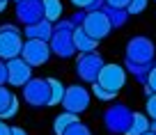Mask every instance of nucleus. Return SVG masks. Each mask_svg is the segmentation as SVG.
Masks as SVG:
<instances>
[{
	"label": "nucleus",
	"instance_id": "f257e3e1",
	"mask_svg": "<svg viewBox=\"0 0 156 135\" xmlns=\"http://www.w3.org/2000/svg\"><path fill=\"white\" fill-rule=\"evenodd\" d=\"M73 25L71 21H60L53 28V37H51V53L60 55V57H69L73 55Z\"/></svg>",
	"mask_w": 156,
	"mask_h": 135
},
{
	"label": "nucleus",
	"instance_id": "f03ea898",
	"mask_svg": "<svg viewBox=\"0 0 156 135\" xmlns=\"http://www.w3.org/2000/svg\"><path fill=\"white\" fill-rule=\"evenodd\" d=\"M21 48H23V39H21V30L16 25H2L0 28V57L2 60H16L21 57Z\"/></svg>",
	"mask_w": 156,
	"mask_h": 135
},
{
	"label": "nucleus",
	"instance_id": "7ed1b4c3",
	"mask_svg": "<svg viewBox=\"0 0 156 135\" xmlns=\"http://www.w3.org/2000/svg\"><path fill=\"white\" fill-rule=\"evenodd\" d=\"M23 101L32 108H41L51 103V85L48 80L32 78L28 85H23Z\"/></svg>",
	"mask_w": 156,
	"mask_h": 135
},
{
	"label": "nucleus",
	"instance_id": "20e7f679",
	"mask_svg": "<svg viewBox=\"0 0 156 135\" xmlns=\"http://www.w3.org/2000/svg\"><path fill=\"white\" fill-rule=\"evenodd\" d=\"M124 82H126V73L119 64H103V69L99 71V78H97V85H101L110 94H117L124 87Z\"/></svg>",
	"mask_w": 156,
	"mask_h": 135
},
{
	"label": "nucleus",
	"instance_id": "39448f33",
	"mask_svg": "<svg viewBox=\"0 0 156 135\" xmlns=\"http://www.w3.org/2000/svg\"><path fill=\"white\" fill-rule=\"evenodd\" d=\"M51 57V46L46 41H37V39H28L21 48V60L28 62L30 67H41Z\"/></svg>",
	"mask_w": 156,
	"mask_h": 135
},
{
	"label": "nucleus",
	"instance_id": "423d86ee",
	"mask_svg": "<svg viewBox=\"0 0 156 135\" xmlns=\"http://www.w3.org/2000/svg\"><path fill=\"white\" fill-rule=\"evenodd\" d=\"M83 32L94 41H101L110 32V16H106V12H90L83 21Z\"/></svg>",
	"mask_w": 156,
	"mask_h": 135
},
{
	"label": "nucleus",
	"instance_id": "0eeeda50",
	"mask_svg": "<svg viewBox=\"0 0 156 135\" xmlns=\"http://www.w3.org/2000/svg\"><path fill=\"white\" fill-rule=\"evenodd\" d=\"M62 106H64V112L80 115V112H85L87 106H90V92L85 89V87H80V85L67 87L64 99H62Z\"/></svg>",
	"mask_w": 156,
	"mask_h": 135
},
{
	"label": "nucleus",
	"instance_id": "6e6552de",
	"mask_svg": "<svg viewBox=\"0 0 156 135\" xmlns=\"http://www.w3.org/2000/svg\"><path fill=\"white\" fill-rule=\"evenodd\" d=\"M101 69H103V60H101V55H97V53H85V55H80L78 62H76V71L83 80H94L97 82Z\"/></svg>",
	"mask_w": 156,
	"mask_h": 135
},
{
	"label": "nucleus",
	"instance_id": "1a4fd4ad",
	"mask_svg": "<svg viewBox=\"0 0 156 135\" xmlns=\"http://www.w3.org/2000/svg\"><path fill=\"white\" fill-rule=\"evenodd\" d=\"M32 80V67L28 62H23L21 57L9 60L7 62V82L14 87H23Z\"/></svg>",
	"mask_w": 156,
	"mask_h": 135
},
{
	"label": "nucleus",
	"instance_id": "9d476101",
	"mask_svg": "<svg viewBox=\"0 0 156 135\" xmlns=\"http://www.w3.org/2000/svg\"><path fill=\"white\" fill-rule=\"evenodd\" d=\"M16 16H19V21L25 23V28L39 23L41 16H44L41 0H21V2H16Z\"/></svg>",
	"mask_w": 156,
	"mask_h": 135
},
{
	"label": "nucleus",
	"instance_id": "9b49d317",
	"mask_svg": "<svg viewBox=\"0 0 156 135\" xmlns=\"http://www.w3.org/2000/svg\"><path fill=\"white\" fill-rule=\"evenodd\" d=\"M131 112L122 106H115L106 112V126L110 133H126L129 130V124H131Z\"/></svg>",
	"mask_w": 156,
	"mask_h": 135
},
{
	"label": "nucleus",
	"instance_id": "f8f14e48",
	"mask_svg": "<svg viewBox=\"0 0 156 135\" xmlns=\"http://www.w3.org/2000/svg\"><path fill=\"white\" fill-rule=\"evenodd\" d=\"M154 55V46L147 39H131L129 41V60L131 62H147Z\"/></svg>",
	"mask_w": 156,
	"mask_h": 135
},
{
	"label": "nucleus",
	"instance_id": "ddd939ff",
	"mask_svg": "<svg viewBox=\"0 0 156 135\" xmlns=\"http://www.w3.org/2000/svg\"><path fill=\"white\" fill-rule=\"evenodd\" d=\"M23 34L28 39H37V41H46V43H48L51 37H53V25H51L46 19H41L39 23L28 25V28L23 30Z\"/></svg>",
	"mask_w": 156,
	"mask_h": 135
},
{
	"label": "nucleus",
	"instance_id": "4468645a",
	"mask_svg": "<svg viewBox=\"0 0 156 135\" xmlns=\"http://www.w3.org/2000/svg\"><path fill=\"white\" fill-rule=\"evenodd\" d=\"M147 130H151V121L147 119V117L142 115V112H133L126 135H145Z\"/></svg>",
	"mask_w": 156,
	"mask_h": 135
},
{
	"label": "nucleus",
	"instance_id": "2eb2a0df",
	"mask_svg": "<svg viewBox=\"0 0 156 135\" xmlns=\"http://www.w3.org/2000/svg\"><path fill=\"white\" fill-rule=\"evenodd\" d=\"M41 9H44V19L48 23H55L62 19V2L60 0H41Z\"/></svg>",
	"mask_w": 156,
	"mask_h": 135
},
{
	"label": "nucleus",
	"instance_id": "dca6fc26",
	"mask_svg": "<svg viewBox=\"0 0 156 135\" xmlns=\"http://www.w3.org/2000/svg\"><path fill=\"white\" fill-rule=\"evenodd\" d=\"M94 46H97V41H94V39H90L87 34L83 32V28L73 30V48H76V50H80V53L85 55V53H92Z\"/></svg>",
	"mask_w": 156,
	"mask_h": 135
},
{
	"label": "nucleus",
	"instance_id": "f3484780",
	"mask_svg": "<svg viewBox=\"0 0 156 135\" xmlns=\"http://www.w3.org/2000/svg\"><path fill=\"white\" fill-rule=\"evenodd\" d=\"M76 121H78V115H71V112H62V115H58L55 121H53L55 135H64L69 130V126H73Z\"/></svg>",
	"mask_w": 156,
	"mask_h": 135
},
{
	"label": "nucleus",
	"instance_id": "a211bd4d",
	"mask_svg": "<svg viewBox=\"0 0 156 135\" xmlns=\"http://www.w3.org/2000/svg\"><path fill=\"white\" fill-rule=\"evenodd\" d=\"M48 85H51V103H48V106H58V103H62L67 87H64L58 78H48Z\"/></svg>",
	"mask_w": 156,
	"mask_h": 135
},
{
	"label": "nucleus",
	"instance_id": "6ab92c4d",
	"mask_svg": "<svg viewBox=\"0 0 156 135\" xmlns=\"http://www.w3.org/2000/svg\"><path fill=\"white\" fill-rule=\"evenodd\" d=\"M12 101H14V94H12L7 87H0V115H2V112L9 108Z\"/></svg>",
	"mask_w": 156,
	"mask_h": 135
},
{
	"label": "nucleus",
	"instance_id": "aec40b11",
	"mask_svg": "<svg viewBox=\"0 0 156 135\" xmlns=\"http://www.w3.org/2000/svg\"><path fill=\"white\" fill-rule=\"evenodd\" d=\"M64 135H92V133H90V128H87V126H85V124H80V121H76V124H73V126H69V130H67V133H64Z\"/></svg>",
	"mask_w": 156,
	"mask_h": 135
},
{
	"label": "nucleus",
	"instance_id": "412c9836",
	"mask_svg": "<svg viewBox=\"0 0 156 135\" xmlns=\"http://www.w3.org/2000/svg\"><path fill=\"white\" fill-rule=\"evenodd\" d=\"M16 112H19V99L14 96V101L9 103V108H7V110L2 112V115H0V119H2V121H5V119H12V117H14Z\"/></svg>",
	"mask_w": 156,
	"mask_h": 135
},
{
	"label": "nucleus",
	"instance_id": "4be33fe9",
	"mask_svg": "<svg viewBox=\"0 0 156 135\" xmlns=\"http://www.w3.org/2000/svg\"><path fill=\"white\" fill-rule=\"evenodd\" d=\"M92 92H94V96H97V99H101V101H108V99H112V96H115V94L106 92V89H103L101 85H97V82L92 85Z\"/></svg>",
	"mask_w": 156,
	"mask_h": 135
},
{
	"label": "nucleus",
	"instance_id": "5701e85b",
	"mask_svg": "<svg viewBox=\"0 0 156 135\" xmlns=\"http://www.w3.org/2000/svg\"><path fill=\"white\" fill-rule=\"evenodd\" d=\"M147 7V0H129V14H138Z\"/></svg>",
	"mask_w": 156,
	"mask_h": 135
},
{
	"label": "nucleus",
	"instance_id": "b1692460",
	"mask_svg": "<svg viewBox=\"0 0 156 135\" xmlns=\"http://www.w3.org/2000/svg\"><path fill=\"white\" fill-rule=\"evenodd\" d=\"M147 112H149V117L156 121V94H151V96L147 99Z\"/></svg>",
	"mask_w": 156,
	"mask_h": 135
},
{
	"label": "nucleus",
	"instance_id": "393cba45",
	"mask_svg": "<svg viewBox=\"0 0 156 135\" xmlns=\"http://www.w3.org/2000/svg\"><path fill=\"white\" fill-rule=\"evenodd\" d=\"M112 9H122V7H129V0H106Z\"/></svg>",
	"mask_w": 156,
	"mask_h": 135
},
{
	"label": "nucleus",
	"instance_id": "a878e982",
	"mask_svg": "<svg viewBox=\"0 0 156 135\" xmlns=\"http://www.w3.org/2000/svg\"><path fill=\"white\" fill-rule=\"evenodd\" d=\"M5 82H7V64L0 62V87H5Z\"/></svg>",
	"mask_w": 156,
	"mask_h": 135
},
{
	"label": "nucleus",
	"instance_id": "bb28decb",
	"mask_svg": "<svg viewBox=\"0 0 156 135\" xmlns=\"http://www.w3.org/2000/svg\"><path fill=\"white\" fill-rule=\"evenodd\" d=\"M147 82H149V89H151V92L156 94V67H154V69L149 71V80H147Z\"/></svg>",
	"mask_w": 156,
	"mask_h": 135
},
{
	"label": "nucleus",
	"instance_id": "cd10ccee",
	"mask_svg": "<svg viewBox=\"0 0 156 135\" xmlns=\"http://www.w3.org/2000/svg\"><path fill=\"white\" fill-rule=\"evenodd\" d=\"M0 135H12V126L0 119Z\"/></svg>",
	"mask_w": 156,
	"mask_h": 135
},
{
	"label": "nucleus",
	"instance_id": "c85d7f7f",
	"mask_svg": "<svg viewBox=\"0 0 156 135\" xmlns=\"http://www.w3.org/2000/svg\"><path fill=\"white\" fill-rule=\"evenodd\" d=\"M94 0H71V5H76V7H90Z\"/></svg>",
	"mask_w": 156,
	"mask_h": 135
},
{
	"label": "nucleus",
	"instance_id": "c756f323",
	"mask_svg": "<svg viewBox=\"0 0 156 135\" xmlns=\"http://www.w3.org/2000/svg\"><path fill=\"white\" fill-rule=\"evenodd\" d=\"M12 135H28V133H25L23 128H16V126H14V128H12Z\"/></svg>",
	"mask_w": 156,
	"mask_h": 135
},
{
	"label": "nucleus",
	"instance_id": "7c9ffc66",
	"mask_svg": "<svg viewBox=\"0 0 156 135\" xmlns=\"http://www.w3.org/2000/svg\"><path fill=\"white\" fill-rule=\"evenodd\" d=\"M5 7H7V2H0V12H2V9H5Z\"/></svg>",
	"mask_w": 156,
	"mask_h": 135
},
{
	"label": "nucleus",
	"instance_id": "2f4dec72",
	"mask_svg": "<svg viewBox=\"0 0 156 135\" xmlns=\"http://www.w3.org/2000/svg\"><path fill=\"white\" fill-rule=\"evenodd\" d=\"M145 135H156V133H154V130H147V133H145Z\"/></svg>",
	"mask_w": 156,
	"mask_h": 135
},
{
	"label": "nucleus",
	"instance_id": "473e14b6",
	"mask_svg": "<svg viewBox=\"0 0 156 135\" xmlns=\"http://www.w3.org/2000/svg\"><path fill=\"white\" fill-rule=\"evenodd\" d=\"M151 130H154V133H156V121H154V124H151Z\"/></svg>",
	"mask_w": 156,
	"mask_h": 135
},
{
	"label": "nucleus",
	"instance_id": "72a5a7b5",
	"mask_svg": "<svg viewBox=\"0 0 156 135\" xmlns=\"http://www.w3.org/2000/svg\"><path fill=\"white\" fill-rule=\"evenodd\" d=\"M0 2H7V0H0Z\"/></svg>",
	"mask_w": 156,
	"mask_h": 135
},
{
	"label": "nucleus",
	"instance_id": "f704fd0d",
	"mask_svg": "<svg viewBox=\"0 0 156 135\" xmlns=\"http://www.w3.org/2000/svg\"><path fill=\"white\" fill-rule=\"evenodd\" d=\"M16 2H21V0H16Z\"/></svg>",
	"mask_w": 156,
	"mask_h": 135
}]
</instances>
